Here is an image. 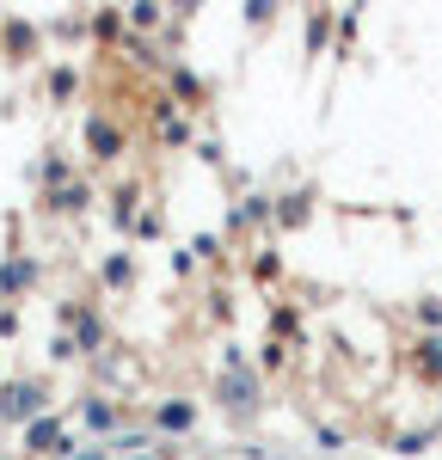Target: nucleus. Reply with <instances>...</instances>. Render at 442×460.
Returning <instances> with one entry per match:
<instances>
[{
	"label": "nucleus",
	"mask_w": 442,
	"mask_h": 460,
	"mask_svg": "<svg viewBox=\"0 0 442 460\" xmlns=\"http://www.w3.org/2000/svg\"><path fill=\"white\" fill-rule=\"evenodd\" d=\"M31 277H37V264H31V258H19V264H6V270H0V295H19V288L31 283Z\"/></svg>",
	"instance_id": "nucleus-3"
},
{
	"label": "nucleus",
	"mask_w": 442,
	"mask_h": 460,
	"mask_svg": "<svg viewBox=\"0 0 442 460\" xmlns=\"http://www.w3.org/2000/svg\"><path fill=\"white\" fill-rule=\"evenodd\" d=\"M418 319H424V325H442V301H424V307H418Z\"/></svg>",
	"instance_id": "nucleus-9"
},
{
	"label": "nucleus",
	"mask_w": 442,
	"mask_h": 460,
	"mask_svg": "<svg viewBox=\"0 0 442 460\" xmlns=\"http://www.w3.org/2000/svg\"><path fill=\"white\" fill-rule=\"evenodd\" d=\"M190 418H197L190 405H160V429H190Z\"/></svg>",
	"instance_id": "nucleus-7"
},
{
	"label": "nucleus",
	"mask_w": 442,
	"mask_h": 460,
	"mask_svg": "<svg viewBox=\"0 0 442 460\" xmlns=\"http://www.w3.org/2000/svg\"><path fill=\"white\" fill-rule=\"evenodd\" d=\"M31 448H37V455H56V448H62V424H49V418L31 424Z\"/></svg>",
	"instance_id": "nucleus-6"
},
{
	"label": "nucleus",
	"mask_w": 442,
	"mask_h": 460,
	"mask_svg": "<svg viewBox=\"0 0 442 460\" xmlns=\"http://www.w3.org/2000/svg\"><path fill=\"white\" fill-rule=\"evenodd\" d=\"M86 142L99 147V160H117V154H123V136L110 129L105 117H93V123H86Z\"/></svg>",
	"instance_id": "nucleus-2"
},
{
	"label": "nucleus",
	"mask_w": 442,
	"mask_h": 460,
	"mask_svg": "<svg viewBox=\"0 0 442 460\" xmlns=\"http://www.w3.org/2000/svg\"><path fill=\"white\" fill-rule=\"evenodd\" d=\"M31 411H43V381H13L0 393V418H31Z\"/></svg>",
	"instance_id": "nucleus-1"
},
{
	"label": "nucleus",
	"mask_w": 442,
	"mask_h": 460,
	"mask_svg": "<svg viewBox=\"0 0 442 460\" xmlns=\"http://www.w3.org/2000/svg\"><path fill=\"white\" fill-rule=\"evenodd\" d=\"M418 375H424V381H442V338H424V350H418Z\"/></svg>",
	"instance_id": "nucleus-4"
},
{
	"label": "nucleus",
	"mask_w": 442,
	"mask_h": 460,
	"mask_svg": "<svg viewBox=\"0 0 442 460\" xmlns=\"http://www.w3.org/2000/svg\"><path fill=\"white\" fill-rule=\"evenodd\" d=\"M252 381H246V375H227V381H221V399H227V405H240V411H246V405H252Z\"/></svg>",
	"instance_id": "nucleus-5"
},
{
	"label": "nucleus",
	"mask_w": 442,
	"mask_h": 460,
	"mask_svg": "<svg viewBox=\"0 0 442 460\" xmlns=\"http://www.w3.org/2000/svg\"><path fill=\"white\" fill-rule=\"evenodd\" d=\"M86 424H93V429H110V405H86Z\"/></svg>",
	"instance_id": "nucleus-8"
}]
</instances>
